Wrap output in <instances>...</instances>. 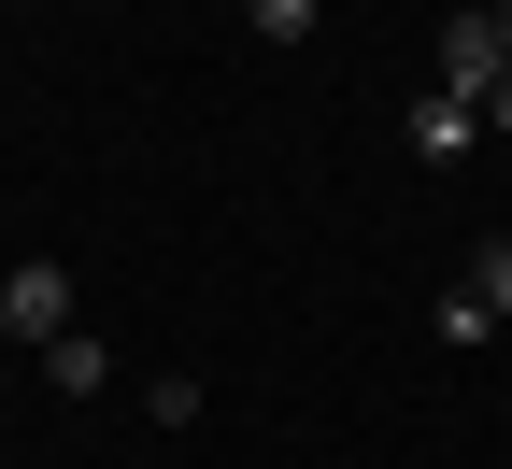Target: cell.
I'll return each instance as SVG.
<instances>
[{
  "label": "cell",
  "mask_w": 512,
  "mask_h": 469,
  "mask_svg": "<svg viewBox=\"0 0 512 469\" xmlns=\"http://www.w3.org/2000/svg\"><path fill=\"white\" fill-rule=\"evenodd\" d=\"M57 327H72V271H57V256H29V271H0V342H57Z\"/></svg>",
  "instance_id": "1"
},
{
  "label": "cell",
  "mask_w": 512,
  "mask_h": 469,
  "mask_svg": "<svg viewBox=\"0 0 512 469\" xmlns=\"http://www.w3.org/2000/svg\"><path fill=\"white\" fill-rule=\"evenodd\" d=\"M498 72H512V29H498V15H441V86H456L470 114H484Z\"/></svg>",
  "instance_id": "2"
},
{
  "label": "cell",
  "mask_w": 512,
  "mask_h": 469,
  "mask_svg": "<svg viewBox=\"0 0 512 469\" xmlns=\"http://www.w3.org/2000/svg\"><path fill=\"white\" fill-rule=\"evenodd\" d=\"M399 143H413V157H427V171H441V157H470V143H484V114H470V100H456V86H427V100H413V114H399Z\"/></svg>",
  "instance_id": "3"
},
{
  "label": "cell",
  "mask_w": 512,
  "mask_h": 469,
  "mask_svg": "<svg viewBox=\"0 0 512 469\" xmlns=\"http://www.w3.org/2000/svg\"><path fill=\"white\" fill-rule=\"evenodd\" d=\"M43 384L57 398H100L114 384V342H100V327H57V342H43Z\"/></svg>",
  "instance_id": "4"
},
{
  "label": "cell",
  "mask_w": 512,
  "mask_h": 469,
  "mask_svg": "<svg viewBox=\"0 0 512 469\" xmlns=\"http://www.w3.org/2000/svg\"><path fill=\"white\" fill-rule=\"evenodd\" d=\"M256 15V43H313V15H328V0H242Z\"/></svg>",
  "instance_id": "5"
},
{
  "label": "cell",
  "mask_w": 512,
  "mask_h": 469,
  "mask_svg": "<svg viewBox=\"0 0 512 469\" xmlns=\"http://www.w3.org/2000/svg\"><path fill=\"white\" fill-rule=\"evenodd\" d=\"M470 299H484V313L512 327V242H484V256H470Z\"/></svg>",
  "instance_id": "6"
},
{
  "label": "cell",
  "mask_w": 512,
  "mask_h": 469,
  "mask_svg": "<svg viewBox=\"0 0 512 469\" xmlns=\"http://www.w3.org/2000/svg\"><path fill=\"white\" fill-rule=\"evenodd\" d=\"M484 128H512V72H498V86H484Z\"/></svg>",
  "instance_id": "7"
},
{
  "label": "cell",
  "mask_w": 512,
  "mask_h": 469,
  "mask_svg": "<svg viewBox=\"0 0 512 469\" xmlns=\"http://www.w3.org/2000/svg\"><path fill=\"white\" fill-rule=\"evenodd\" d=\"M498 29H512V0H498Z\"/></svg>",
  "instance_id": "8"
}]
</instances>
